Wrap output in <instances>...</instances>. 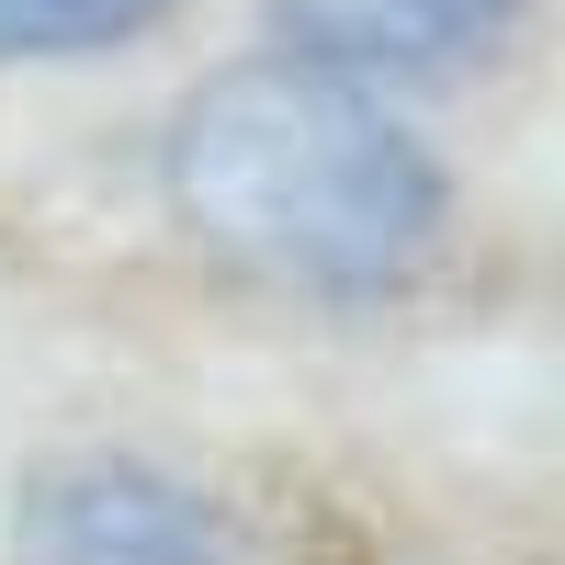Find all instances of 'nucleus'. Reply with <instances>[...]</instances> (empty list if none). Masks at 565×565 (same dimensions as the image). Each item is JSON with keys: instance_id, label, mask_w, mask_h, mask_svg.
<instances>
[{"instance_id": "nucleus-1", "label": "nucleus", "mask_w": 565, "mask_h": 565, "mask_svg": "<svg viewBox=\"0 0 565 565\" xmlns=\"http://www.w3.org/2000/svg\"><path fill=\"white\" fill-rule=\"evenodd\" d=\"M159 193L215 260L295 295H396L452 226V181L385 114V90L282 45L181 90Z\"/></svg>"}, {"instance_id": "nucleus-2", "label": "nucleus", "mask_w": 565, "mask_h": 565, "mask_svg": "<svg viewBox=\"0 0 565 565\" xmlns=\"http://www.w3.org/2000/svg\"><path fill=\"white\" fill-rule=\"evenodd\" d=\"M0 565H238V521L148 452H68L23 476Z\"/></svg>"}, {"instance_id": "nucleus-3", "label": "nucleus", "mask_w": 565, "mask_h": 565, "mask_svg": "<svg viewBox=\"0 0 565 565\" xmlns=\"http://www.w3.org/2000/svg\"><path fill=\"white\" fill-rule=\"evenodd\" d=\"M282 57H317L340 79H441V68H476L521 34L532 0H260Z\"/></svg>"}, {"instance_id": "nucleus-4", "label": "nucleus", "mask_w": 565, "mask_h": 565, "mask_svg": "<svg viewBox=\"0 0 565 565\" xmlns=\"http://www.w3.org/2000/svg\"><path fill=\"white\" fill-rule=\"evenodd\" d=\"M181 0H0V68H79L159 34Z\"/></svg>"}]
</instances>
